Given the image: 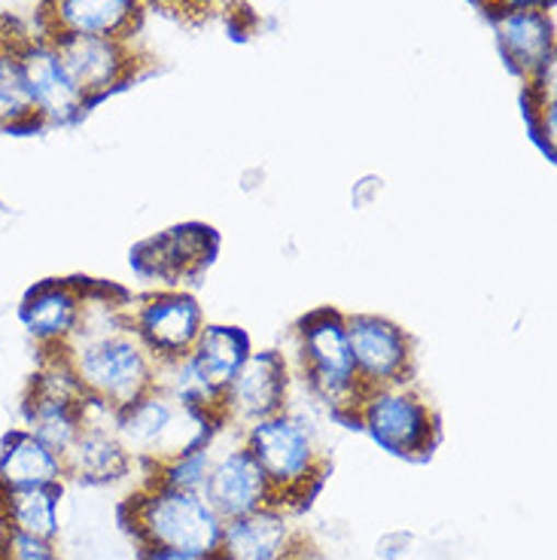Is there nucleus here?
Listing matches in <instances>:
<instances>
[{"mask_svg":"<svg viewBox=\"0 0 557 560\" xmlns=\"http://www.w3.org/2000/svg\"><path fill=\"white\" fill-rule=\"evenodd\" d=\"M128 299L131 293L116 283L83 278V314L73 336L58 348L80 390L113 411L159 381V363L128 326Z\"/></svg>","mask_w":557,"mask_h":560,"instance_id":"1","label":"nucleus"},{"mask_svg":"<svg viewBox=\"0 0 557 560\" xmlns=\"http://www.w3.org/2000/svg\"><path fill=\"white\" fill-rule=\"evenodd\" d=\"M237 442L259 463L280 509L293 515H302L326 485L329 454L323 448L321 433L293 408L251 423L237 433Z\"/></svg>","mask_w":557,"mask_h":560,"instance_id":"2","label":"nucleus"},{"mask_svg":"<svg viewBox=\"0 0 557 560\" xmlns=\"http://www.w3.org/2000/svg\"><path fill=\"white\" fill-rule=\"evenodd\" d=\"M293 375L307 396L338 423L350 427L360 408L362 387L348 341V314L323 305L307 311L293 326Z\"/></svg>","mask_w":557,"mask_h":560,"instance_id":"3","label":"nucleus"},{"mask_svg":"<svg viewBox=\"0 0 557 560\" xmlns=\"http://www.w3.org/2000/svg\"><path fill=\"white\" fill-rule=\"evenodd\" d=\"M119 521L138 548H171L196 558H217L225 521L210 509L205 493L140 481L119 505Z\"/></svg>","mask_w":557,"mask_h":560,"instance_id":"4","label":"nucleus"},{"mask_svg":"<svg viewBox=\"0 0 557 560\" xmlns=\"http://www.w3.org/2000/svg\"><path fill=\"white\" fill-rule=\"evenodd\" d=\"M223 430L217 415L186 406L159 384L113 411V433L138 466L162 463L198 445H213Z\"/></svg>","mask_w":557,"mask_h":560,"instance_id":"5","label":"nucleus"},{"mask_svg":"<svg viewBox=\"0 0 557 560\" xmlns=\"http://www.w3.org/2000/svg\"><path fill=\"white\" fill-rule=\"evenodd\" d=\"M350 427L369 435L378 451L405 463L430 460L442 445V418L415 381L362 393Z\"/></svg>","mask_w":557,"mask_h":560,"instance_id":"6","label":"nucleus"},{"mask_svg":"<svg viewBox=\"0 0 557 560\" xmlns=\"http://www.w3.org/2000/svg\"><path fill=\"white\" fill-rule=\"evenodd\" d=\"M253 341L251 336L232 326V323H205L201 336L193 345V350L183 357L181 363L159 365V387L174 393L181 402L208 411V415H220V399H223L229 381L235 378L241 363L251 357ZM225 427V423H223Z\"/></svg>","mask_w":557,"mask_h":560,"instance_id":"7","label":"nucleus"},{"mask_svg":"<svg viewBox=\"0 0 557 560\" xmlns=\"http://www.w3.org/2000/svg\"><path fill=\"white\" fill-rule=\"evenodd\" d=\"M85 406L89 396L80 390L58 350H40V365L31 375L22 399V427L65 457V451L83 430Z\"/></svg>","mask_w":557,"mask_h":560,"instance_id":"8","label":"nucleus"},{"mask_svg":"<svg viewBox=\"0 0 557 560\" xmlns=\"http://www.w3.org/2000/svg\"><path fill=\"white\" fill-rule=\"evenodd\" d=\"M128 326L159 365L181 363L205 329V308L189 290L155 287L128 299Z\"/></svg>","mask_w":557,"mask_h":560,"instance_id":"9","label":"nucleus"},{"mask_svg":"<svg viewBox=\"0 0 557 560\" xmlns=\"http://www.w3.org/2000/svg\"><path fill=\"white\" fill-rule=\"evenodd\" d=\"M220 253V235L208 223H177L138 241L128 253V266L140 280L186 290L205 278Z\"/></svg>","mask_w":557,"mask_h":560,"instance_id":"10","label":"nucleus"},{"mask_svg":"<svg viewBox=\"0 0 557 560\" xmlns=\"http://www.w3.org/2000/svg\"><path fill=\"white\" fill-rule=\"evenodd\" d=\"M293 387L295 375L290 353L278 348L251 350V357L241 363L220 399L225 430L241 433L256 420L287 411L293 402Z\"/></svg>","mask_w":557,"mask_h":560,"instance_id":"11","label":"nucleus"},{"mask_svg":"<svg viewBox=\"0 0 557 560\" xmlns=\"http://www.w3.org/2000/svg\"><path fill=\"white\" fill-rule=\"evenodd\" d=\"M15 52L28 98L43 128L73 126L92 110L77 83L70 80L68 68L58 56V46L49 37H43L40 31L15 28Z\"/></svg>","mask_w":557,"mask_h":560,"instance_id":"12","label":"nucleus"},{"mask_svg":"<svg viewBox=\"0 0 557 560\" xmlns=\"http://www.w3.org/2000/svg\"><path fill=\"white\" fill-rule=\"evenodd\" d=\"M348 341L365 390L418 378V345L403 323L384 314H348Z\"/></svg>","mask_w":557,"mask_h":560,"instance_id":"13","label":"nucleus"},{"mask_svg":"<svg viewBox=\"0 0 557 560\" xmlns=\"http://www.w3.org/2000/svg\"><path fill=\"white\" fill-rule=\"evenodd\" d=\"M58 56L68 68L70 80L77 83L80 95L95 107L98 101L111 98L113 92L126 89L140 77L147 56L135 40L116 37H58Z\"/></svg>","mask_w":557,"mask_h":560,"instance_id":"14","label":"nucleus"},{"mask_svg":"<svg viewBox=\"0 0 557 560\" xmlns=\"http://www.w3.org/2000/svg\"><path fill=\"white\" fill-rule=\"evenodd\" d=\"M143 0H40L37 31L58 37H116L135 40L147 19Z\"/></svg>","mask_w":557,"mask_h":560,"instance_id":"15","label":"nucleus"},{"mask_svg":"<svg viewBox=\"0 0 557 560\" xmlns=\"http://www.w3.org/2000/svg\"><path fill=\"white\" fill-rule=\"evenodd\" d=\"M61 460H65L68 481H77L85 488H107L138 469V463L131 460L119 435L113 433V408L101 406L95 399H89L83 430L65 451Z\"/></svg>","mask_w":557,"mask_h":560,"instance_id":"16","label":"nucleus"},{"mask_svg":"<svg viewBox=\"0 0 557 560\" xmlns=\"http://www.w3.org/2000/svg\"><path fill=\"white\" fill-rule=\"evenodd\" d=\"M299 515L265 505L244 518L225 521L220 558L225 560H307L314 546L295 524Z\"/></svg>","mask_w":557,"mask_h":560,"instance_id":"17","label":"nucleus"},{"mask_svg":"<svg viewBox=\"0 0 557 560\" xmlns=\"http://www.w3.org/2000/svg\"><path fill=\"white\" fill-rule=\"evenodd\" d=\"M201 493L223 521L244 518L265 505H278L275 488L268 485L259 463L253 460V454L241 442L213 454Z\"/></svg>","mask_w":557,"mask_h":560,"instance_id":"18","label":"nucleus"},{"mask_svg":"<svg viewBox=\"0 0 557 560\" xmlns=\"http://www.w3.org/2000/svg\"><path fill=\"white\" fill-rule=\"evenodd\" d=\"M83 314V278H49L22 295L15 317L40 350H58Z\"/></svg>","mask_w":557,"mask_h":560,"instance_id":"19","label":"nucleus"},{"mask_svg":"<svg viewBox=\"0 0 557 560\" xmlns=\"http://www.w3.org/2000/svg\"><path fill=\"white\" fill-rule=\"evenodd\" d=\"M488 19L502 61L521 83L557 58L555 10H502Z\"/></svg>","mask_w":557,"mask_h":560,"instance_id":"20","label":"nucleus"},{"mask_svg":"<svg viewBox=\"0 0 557 560\" xmlns=\"http://www.w3.org/2000/svg\"><path fill=\"white\" fill-rule=\"evenodd\" d=\"M65 460L37 435L15 427L0 442V490L65 485Z\"/></svg>","mask_w":557,"mask_h":560,"instance_id":"21","label":"nucleus"},{"mask_svg":"<svg viewBox=\"0 0 557 560\" xmlns=\"http://www.w3.org/2000/svg\"><path fill=\"white\" fill-rule=\"evenodd\" d=\"M61 503H65V485L0 490V530L28 533L46 542H58Z\"/></svg>","mask_w":557,"mask_h":560,"instance_id":"22","label":"nucleus"},{"mask_svg":"<svg viewBox=\"0 0 557 560\" xmlns=\"http://www.w3.org/2000/svg\"><path fill=\"white\" fill-rule=\"evenodd\" d=\"M15 28V22L0 19V135H31L43 128L19 68Z\"/></svg>","mask_w":557,"mask_h":560,"instance_id":"23","label":"nucleus"},{"mask_svg":"<svg viewBox=\"0 0 557 560\" xmlns=\"http://www.w3.org/2000/svg\"><path fill=\"white\" fill-rule=\"evenodd\" d=\"M557 58L524 80V110L527 126L539 150L555 162L557 153Z\"/></svg>","mask_w":557,"mask_h":560,"instance_id":"24","label":"nucleus"},{"mask_svg":"<svg viewBox=\"0 0 557 560\" xmlns=\"http://www.w3.org/2000/svg\"><path fill=\"white\" fill-rule=\"evenodd\" d=\"M217 445V442H213ZM213 445H198V448L183 451V454H174L162 463H150L143 466L147 469V478L155 481V485H165V488L177 490H198L205 488L210 472V463H213Z\"/></svg>","mask_w":557,"mask_h":560,"instance_id":"25","label":"nucleus"},{"mask_svg":"<svg viewBox=\"0 0 557 560\" xmlns=\"http://www.w3.org/2000/svg\"><path fill=\"white\" fill-rule=\"evenodd\" d=\"M58 551V542H46L28 533L0 530V560H53Z\"/></svg>","mask_w":557,"mask_h":560,"instance_id":"26","label":"nucleus"},{"mask_svg":"<svg viewBox=\"0 0 557 560\" xmlns=\"http://www.w3.org/2000/svg\"><path fill=\"white\" fill-rule=\"evenodd\" d=\"M411 551H415V533L411 530H391L384 533V536H378V560H405Z\"/></svg>","mask_w":557,"mask_h":560,"instance_id":"27","label":"nucleus"},{"mask_svg":"<svg viewBox=\"0 0 557 560\" xmlns=\"http://www.w3.org/2000/svg\"><path fill=\"white\" fill-rule=\"evenodd\" d=\"M381 192H384V180H381L378 174H365V177H360V180L353 183V189H350V205L357 210L372 208Z\"/></svg>","mask_w":557,"mask_h":560,"instance_id":"28","label":"nucleus"},{"mask_svg":"<svg viewBox=\"0 0 557 560\" xmlns=\"http://www.w3.org/2000/svg\"><path fill=\"white\" fill-rule=\"evenodd\" d=\"M478 7L494 15L502 10H555V0H478Z\"/></svg>","mask_w":557,"mask_h":560,"instance_id":"29","label":"nucleus"},{"mask_svg":"<svg viewBox=\"0 0 557 560\" xmlns=\"http://www.w3.org/2000/svg\"><path fill=\"white\" fill-rule=\"evenodd\" d=\"M138 560H205V558L183 555V551H171V548H138Z\"/></svg>","mask_w":557,"mask_h":560,"instance_id":"30","label":"nucleus"},{"mask_svg":"<svg viewBox=\"0 0 557 560\" xmlns=\"http://www.w3.org/2000/svg\"><path fill=\"white\" fill-rule=\"evenodd\" d=\"M162 3H167V7H174V10H186V13H189V10H210V7H213V3H217V0H162Z\"/></svg>","mask_w":557,"mask_h":560,"instance_id":"31","label":"nucleus"},{"mask_svg":"<svg viewBox=\"0 0 557 560\" xmlns=\"http://www.w3.org/2000/svg\"><path fill=\"white\" fill-rule=\"evenodd\" d=\"M10 213H13V208H10V205H7V201L0 198V217H10Z\"/></svg>","mask_w":557,"mask_h":560,"instance_id":"32","label":"nucleus"},{"mask_svg":"<svg viewBox=\"0 0 557 560\" xmlns=\"http://www.w3.org/2000/svg\"><path fill=\"white\" fill-rule=\"evenodd\" d=\"M143 3H147V7H153V3H162V0H143Z\"/></svg>","mask_w":557,"mask_h":560,"instance_id":"33","label":"nucleus"},{"mask_svg":"<svg viewBox=\"0 0 557 560\" xmlns=\"http://www.w3.org/2000/svg\"><path fill=\"white\" fill-rule=\"evenodd\" d=\"M53 560H65V558H61V555H56V558H53Z\"/></svg>","mask_w":557,"mask_h":560,"instance_id":"34","label":"nucleus"}]
</instances>
